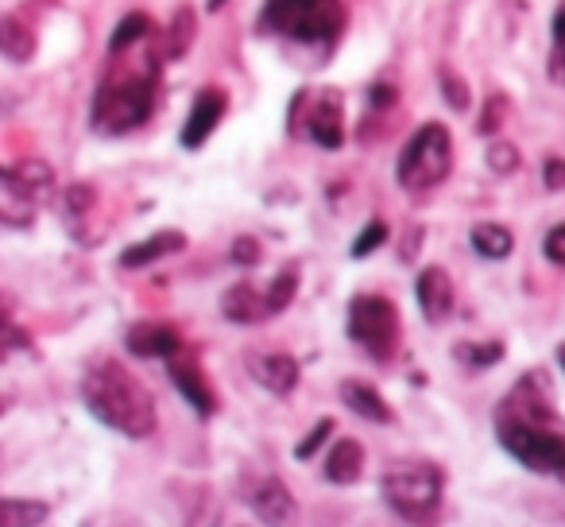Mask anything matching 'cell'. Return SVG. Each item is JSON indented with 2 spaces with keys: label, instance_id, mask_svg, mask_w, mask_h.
Listing matches in <instances>:
<instances>
[{
  "label": "cell",
  "instance_id": "obj_1",
  "mask_svg": "<svg viewBox=\"0 0 565 527\" xmlns=\"http://www.w3.org/2000/svg\"><path fill=\"white\" fill-rule=\"evenodd\" d=\"M546 372L534 369L511 384V392L495 403L492 431L500 446L515 457L523 470L554 477L565 485V423L562 411L550 400Z\"/></svg>",
  "mask_w": 565,
  "mask_h": 527
},
{
  "label": "cell",
  "instance_id": "obj_2",
  "mask_svg": "<svg viewBox=\"0 0 565 527\" xmlns=\"http://www.w3.org/2000/svg\"><path fill=\"white\" fill-rule=\"evenodd\" d=\"M163 48H148L136 66H109L97 82L89 125L102 136H128L143 128L156 113L159 66H163Z\"/></svg>",
  "mask_w": 565,
  "mask_h": 527
},
{
  "label": "cell",
  "instance_id": "obj_3",
  "mask_svg": "<svg viewBox=\"0 0 565 527\" xmlns=\"http://www.w3.org/2000/svg\"><path fill=\"white\" fill-rule=\"evenodd\" d=\"M82 403L89 415L125 439H148L156 431V396L120 361H97L82 377Z\"/></svg>",
  "mask_w": 565,
  "mask_h": 527
},
{
  "label": "cell",
  "instance_id": "obj_4",
  "mask_svg": "<svg viewBox=\"0 0 565 527\" xmlns=\"http://www.w3.org/2000/svg\"><path fill=\"white\" fill-rule=\"evenodd\" d=\"M259 24L264 32L279 35V40L291 43H330L341 40L349 24L345 0H264V12H259Z\"/></svg>",
  "mask_w": 565,
  "mask_h": 527
},
{
  "label": "cell",
  "instance_id": "obj_5",
  "mask_svg": "<svg viewBox=\"0 0 565 527\" xmlns=\"http://www.w3.org/2000/svg\"><path fill=\"white\" fill-rule=\"evenodd\" d=\"M441 488L446 477L434 462L426 457H399V462H387L380 473V496L384 504L403 519H430L441 508Z\"/></svg>",
  "mask_w": 565,
  "mask_h": 527
},
{
  "label": "cell",
  "instance_id": "obj_6",
  "mask_svg": "<svg viewBox=\"0 0 565 527\" xmlns=\"http://www.w3.org/2000/svg\"><path fill=\"white\" fill-rule=\"evenodd\" d=\"M449 171H454V136L441 120H426L403 144L399 159H395V182L407 194H430L449 179Z\"/></svg>",
  "mask_w": 565,
  "mask_h": 527
},
{
  "label": "cell",
  "instance_id": "obj_7",
  "mask_svg": "<svg viewBox=\"0 0 565 527\" xmlns=\"http://www.w3.org/2000/svg\"><path fill=\"white\" fill-rule=\"evenodd\" d=\"M349 338L376 365H392L403 341V318L384 295H353L349 303Z\"/></svg>",
  "mask_w": 565,
  "mask_h": 527
},
{
  "label": "cell",
  "instance_id": "obj_8",
  "mask_svg": "<svg viewBox=\"0 0 565 527\" xmlns=\"http://www.w3.org/2000/svg\"><path fill=\"white\" fill-rule=\"evenodd\" d=\"M55 171L47 159H24L0 171V221L9 229H32L40 218V198L51 190Z\"/></svg>",
  "mask_w": 565,
  "mask_h": 527
},
{
  "label": "cell",
  "instance_id": "obj_9",
  "mask_svg": "<svg viewBox=\"0 0 565 527\" xmlns=\"http://www.w3.org/2000/svg\"><path fill=\"white\" fill-rule=\"evenodd\" d=\"M307 97L310 105H302L307 109V136L322 151H341L345 148V97H341V89L322 86L302 94V102Z\"/></svg>",
  "mask_w": 565,
  "mask_h": 527
},
{
  "label": "cell",
  "instance_id": "obj_10",
  "mask_svg": "<svg viewBox=\"0 0 565 527\" xmlns=\"http://www.w3.org/2000/svg\"><path fill=\"white\" fill-rule=\"evenodd\" d=\"M225 113H228V89L225 86H202L194 94V102H190V113H186V125H182V133H179V144L186 151H198L213 133H217V125L225 120Z\"/></svg>",
  "mask_w": 565,
  "mask_h": 527
},
{
  "label": "cell",
  "instance_id": "obj_11",
  "mask_svg": "<svg viewBox=\"0 0 565 527\" xmlns=\"http://www.w3.org/2000/svg\"><path fill=\"white\" fill-rule=\"evenodd\" d=\"M167 377L174 380L179 396L190 403V408H194L198 419H210L213 411H217V392H213L210 377L202 372L198 357H190L186 349H179L174 357H167Z\"/></svg>",
  "mask_w": 565,
  "mask_h": 527
},
{
  "label": "cell",
  "instance_id": "obj_12",
  "mask_svg": "<svg viewBox=\"0 0 565 527\" xmlns=\"http://www.w3.org/2000/svg\"><path fill=\"white\" fill-rule=\"evenodd\" d=\"M241 496L248 500V508L256 512V519H264V524H287V519H295V508H299L291 488L282 485L279 477H271V473L248 477L241 485Z\"/></svg>",
  "mask_w": 565,
  "mask_h": 527
},
{
  "label": "cell",
  "instance_id": "obj_13",
  "mask_svg": "<svg viewBox=\"0 0 565 527\" xmlns=\"http://www.w3.org/2000/svg\"><path fill=\"white\" fill-rule=\"evenodd\" d=\"M125 349L132 357H140V361H167V357H174L179 349H186L182 346V334L174 330L171 323H132L125 330Z\"/></svg>",
  "mask_w": 565,
  "mask_h": 527
},
{
  "label": "cell",
  "instance_id": "obj_14",
  "mask_svg": "<svg viewBox=\"0 0 565 527\" xmlns=\"http://www.w3.org/2000/svg\"><path fill=\"white\" fill-rule=\"evenodd\" d=\"M415 299H418V310L430 326H441L449 315H454V303H457V292H454V280H449L446 268L430 264V268L418 272L415 280Z\"/></svg>",
  "mask_w": 565,
  "mask_h": 527
},
{
  "label": "cell",
  "instance_id": "obj_15",
  "mask_svg": "<svg viewBox=\"0 0 565 527\" xmlns=\"http://www.w3.org/2000/svg\"><path fill=\"white\" fill-rule=\"evenodd\" d=\"M248 372L271 396H291L299 388V361L291 354H252Z\"/></svg>",
  "mask_w": 565,
  "mask_h": 527
},
{
  "label": "cell",
  "instance_id": "obj_16",
  "mask_svg": "<svg viewBox=\"0 0 565 527\" xmlns=\"http://www.w3.org/2000/svg\"><path fill=\"white\" fill-rule=\"evenodd\" d=\"M221 315L233 326H259L264 318H271L267 307V292H256L252 284H233L221 295Z\"/></svg>",
  "mask_w": 565,
  "mask_h": 527
},
{
  "label": "cell",
  "instance_id": "obj_17",
  "mask_svg": "<svg viewBox=\"0 0 565 527\" xmlns=\"http://www.w3.org/2000/svg\"><path fill=\"white\" fill-rule=\"evenodd\" d=\"M182 249H186V233H179V229H159L156 236H148V241L128 244V249L120 252V268H128V272L148 268V264H156V260L174 256V252H182Z\"/></svg>",
  "mask_w": 565,
  "mask_h": 527
},
{
  "label": "cell",
  "instance_id": "obj_18",
  "mask_svg": "<svg viewBox=\"0 0 565 527\" xmlns=\"http://www.w3.org/2000/svg\"><path fill=\"white\" fill-rule=\"evenodd\" d=\"M341 403H345L353 415H361V419H369V423H380V426H387L392 423V403L384 400V396L376 392V388L369 384V380H356V377H349V380H341Z\"/></svg>",
  "mask_w": 565,
  "mask_h": 527
},
{
  "label": "cell",
  "instance_id": "obj_19",
  "mask_svg": "<svg viewBox=\"0 0 565 527\" xmlns=\"http://www.w3.org/2000/svg\"><path fill=\"white\" fill-rule=\"evenodd\" d=\"M58 210H63V221H66V229H71L74 241L94 244L86 229H89V218H94V210H97V190L89 187V182H71V187L63 190Z\"/></svg>",
  "mask_w": 565,
  "mask_h": 527
},
{
  "label": "cell",
  "instance_id": "obj_20",
  "mask_svg": "<svg viewBox=\"0 0 565 527\" xmlns=\"http://www.w3.org/2000/svg\"><path fill=\"white\" fill-rule=\"evenodd\" d=\"M364 473V446L356 439H338L326 457V481L330 485H356Z\"/></svg>",
  "mask_w": 565,
  "mask_h": 527
},
{
  "label": "cell",
  "instance_id": "obj_21",
  "mask_svg": "<svg viewBox=\"0 0 565 527\" xmlns=\"http://www.w3.org/2000/svg\"><path fill=\"white\" fill-rule=\"evenodd\" d=\"M0 51H4L9 63H28L35 55V28L24 24L17 12H9L0 20Z\"/></svg>",
  "mask_w": 565,
  "mask_h": 527
},
{
  "label": "cell",
  "instance_id": "obj_22",
  "mask_svg": "<svg viewBox=\"0 0 565 527\" xmlns=\"http://www.w3.org/2000/svg\"><path fill=\"white\" fill-rule=\"evenodd\" d=\"M469 244H472V252L484 256V260H508L511 252H515V236H511V229L495 225V221H480V225H472Z\"/></svg>",
  "mask_w": 565,
  "mask_h": 527
},
{
  "label": "cell",
  "instance_id": "obj_23",
  "mask_svg": "<svg viewBox=\"0 0 565 527\" xmlns=\"http://www.w3.org/2000/svg\"><path fill=\"white\" fill-rule=\"evenodd\" d=\"M194 35H198V12L190 9V4H182V9L171 17V24H167V32H163L167 63H174V59L186 55V51L194 48Z\"/></svg>",
  "mask_w": 565,
  "mask_h": 527
},
{
  "label": "cell",
  "instance_id": "obj_24",
  "mask_svg": "<svg viewBox=\"0 0 565 527\" xmlns=\"http://www.w3.org/2000/svg\"><path fill=\"white\" fill-rule=\"evenodd\" d=\"M546 74L554 86H565V0L554 4V17H550V59Z\"/></svg>",
  "mask_w": 565,
  "mask_h": 527
},
{
  "label": "cell",
  "instance_id": "obj_25",
  "mask_svg": "<svg viewBox=\"0 0 565 527\" xmlns=\"http://www.w3.org/2000/svg\"><path fill=\"white\" fill-rule=\"evenodd\" d=\"M151 35V20L148 12H128L125 20L117 24V32H113L109 40V55H125V51H132L140 40H148Z\"/></svg>",
  "mask_w": 565,
  "mask_h": 527
},
{
  "label": "cell",
  "instance_id": "obj_26",
  "mask_svg": "<svg viewBox=\"0 0 565 527\" xmlns=\"http://www.w3.org/2000/svg\"><path fill=\"white\" fill-rule=\"evenodd\" d=\"M299 284H302L299 264H287V268L267 284V307H271V315H282V310L291 307L295 295H299Z\"/></svg>",
  "mask_w": 565,
  "mask_h": 527
},
{
  "label": "cell",
  "instance_id": "obj_27",
  "mask_svg": "<svg viewBox=\"0 0 565 527\" xmlns=\"http://www.w3.org/2000/svg\"><path fill=\"white\" fill-rule=\"evenodd\" d=\"M51 512L43 500H0V524L4 527H24V524H43Z\"/></svg>",
  "mask_w": 565,
  "mask_h": 527
},
{
  "label": "cell",
  "instance_id": "obj_28",
  "mask_svg": "<svg viewBox=\"0 0 565 527\" xmlns=\"http://www.w3.org/2000/svg\"><path fill=\"white\" fill-rule=\"evenodd\" d=\"M457 361L472 365V369H492L503 361V341H484V346H472V341H457L454 346Z\"/></svg>",
  "mask_w": 565,
  "mask_h": 527
},
{
  "label": "cell",
  "instance_id": "obj_29",
  "mask_svg": "<svg viewBox=\"0 0 565 527\" xmlns=\"http://www.w3.org/2000/svg\"><path fill=\"white\" fill-rule=\"evenodd\" d=\"M438 86H441V97H446L449 109L465 113V109H469V105H472L469 82H465L457 71H449V66H441V71H438Z\"/></svg>",
  "mask_w": 565,
  "mask_h": 527
},
{
  "label": "cell",
  "instance_id": "obj_30",
  "mask_svg": "<svg viewBox=\"0 0 565 527\" xmlns=\"http://www.w3.org/2000/svg\"><path fill=\"white\" fill-rule=\"evenodd\" d=\"M484 159H488V171H492V175H503V179L519 171V151L511 148L508 140H492V144H488Z\"/></svg>",
  "mask_w": 565,
  "mask_h": 527
},
{
  "label": "cell",
  "instance_id": "obj_31",
  "mask_svg": "<svg viewBox=\"0 0 565 527\" xmlns=\"http://www.w3.org/2000/svg\"><path fill=\"white\" fill-rule=\"evenodd\" d=\"M330 439H333V419H318L315 431L302 434L299 446H295V462H310V457L322 450V442H330Z\"/></svg>",
  "mask_w": 565,
  "mask_h": 527
},
{
  "label": "cell",
  "instance_id": "obj_32",
  "mask_svg": "<svg viewBox=\"0 0 565 527\" xmlns=\"http://www.w3.org/2000/svg\"><path fill=\"white\" fill-rule=\"evenodd\" d=\"M384 241H387V225L376 218V221H369L361 233H356V241H353V249H349V252H353V260H364L369 252H376Z\"/></svg>",
  "mask_w": 565,
  "mask_h": 527
},
{
  "label": "cell",
  "instance_id": "obj_33",
  "mask_svg": "<svg viewBox=\"0 0 565 527\" xmlns=\"http://www.w3.org/2000/svg\"><path fill=\"white\" fill-rule=\"evenodd\" d=\"M503 117H508V97H503V94H488L484 117H480V125H477L480 136H495V133H500Z\"/></svg>",
  "mask_w": 565,
  "mask_h": 527
},
{
  "label": "cell",
  "instance_id": "obj_34",
  "mask_svg": "<svg viewBox=\"0 0 565 527\" xmlns=\"http://www.w3.org/2000/svg\"><path fill=\"white\" fill-rule=\"evenodd\" d=\"M259 256H264V249H259V241H256V236H248V233L236 236L233 249H228V260H233L236 268H256Z\"/></svg>",
  "mask_w": 565,
  "mask_h": 527
},
{
  "label": "cell",
  "instance_id": "obj_35",
  "mask_svg": "<svg viewBox=\"0 0 565 527\" xmlns=\"http://www.w3.org/2000/svg\"><path fill=\"white\" fill-rule=\"evenodd\" d=\"M542 252H546L550 264H557V268H565V221H557V225L550 229L546 241H542Z\"/></svg>",
  "mask_w": 565,
  "mask_h": 527
},
{
  "label": "cell",
  "instance_id": "obj_36",
  "mask_svg": "<svg viewBox=\"0 0 565 527\" xmlns=\"http://www.w3.org/2000/svg\"><path fill=\"white\" fill-rule=\"evenodd\" d=\"M395 102H399V89H395L392 82H376V86H372V94H369V109L387 113V109H395Z\"/></svg>",
  "mask_w": 565,
  "mask_h": 527
},
{
  "label": "cell",
  "instance_id": "obj_37",
  "mask_svg": "<svg viewBox=\"0 0 565 527\" xmlns=\"http://www.w3.org/2000/svg\"><path fill=\"white\" fill-rule=\"evenodd\" d=\"M542 187L546 190H565V159H557V156H550L546 164H542Z\"/></svg>",
  "mask_w": 565,
  "mask_h": 527
},
{
  "label": "cell",
  "instance_id": "obj_38",
  "mask_svg": "<svg viewBox=\"0 0 565 527\" xmlns=\"http://www.w3.org/2000/svg\"><path fill=\"white\" fill-rule=\"evenodd\" d=\"M554 354H557V365H562V372H565V341H562V346L554 349Z\"/></svg>",
  "mask_w": 565,
  "mask_h": 527
},
{
  "label": "cell",
  "instance_id": "obj_39",
  "mask_svg": "<svg viewBox=\"0 0 565 527\" xmlns=\"http://www.w3.org/2000/svg\"><path fill=\"white\" fill-rule=\"evenodd\" d=\"M217 9H225V0H210V12H217Z\"/></svg>",
  "mask_w": 565,
  "mask_h": 527
}]
</instances>
